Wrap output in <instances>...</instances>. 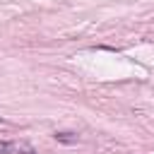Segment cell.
Masks as SVG:
<instances>
[{"instance_id":"1","label":"cell","mask_w":154,"mask_h":154,"mask_svg":"<svg viewBox=\"0 0 154 154\" xmlns=\"http://www.w3.org/2000/svg\"><path fill=\"white\" fill-rule=\"evenodd\" d=\"M12 149H14L17 154H34V149H31L29 144H24V142H19V144H12Z\"/></svg>"},{"instance_id":"2","label":"cell","mask_w":154,"mask_h":154,"mask_svg":"<svg viewBox=\"0 0 154 154\" xmlns=\"http://www.w3.org/2000/svg\"><path fill=\"white\" fill-rule=\"evenodd\" d=\"M55 140H60V142H77V137L72 132H55Z\"/></svg>"}]
</instances>
